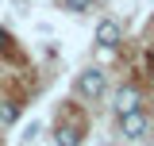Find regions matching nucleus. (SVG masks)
Instances as JSON below:
<instances>
[{"instance_id": "nucleus-1", "label": "nucleus", "mask_w": 154, "mask_h": 146, "mask_svg": "<svg viewBox=\"0 0 154 146\" xmlns=\"http://www.w3.org/2000/svg\"><path fill=\"white\" fill-rule=\"evenodd\" d=\"M73 89H77V96H81V100H100V96L108 92V73L96 69V65H89V69L77 73Z\"/></svg>"}, {"instance_id": "nucleus-3", "label": "nucleus", "mask_w": 154, "mask_h": 146, "mask_svg": "<svg viewBox=\"0 0 154 146\" xmlns=\"http://www.w3.org/2000/svg\"><path fill=\"white\" fill-rule=\"evenodd\" d=\"M119 131H123V138H143V135H146V115L139 108L123 111V115H119Z\"/></svg>"}, {"instance_id": "nucleus-2", "label": "nucleus", "mask_w": 154, "mask_h": 146, "mask_svg": "<svg viewBox=\"0 0 154 146\" xmlns=\"http://www.w3.org/2000/svg\"><path fill=\"white\" fill-rule=\"evenodd\" d=\"M119 42H123L119 23H116V19H100V23H96V46H100V50H116Z\"/></svg>"}, {"instance_id": "nucleus-4", "label": "nucleus", "mask_w": 154, "mask_h": 146, "mask_svg": "<svg viewBox=\"0 0 154 146\" xmlns=\"http://www.w3.org/2000/svg\"><path fill=\"white\" fill-rule=\"evenodd\" d=\"M135 108H139V89H135V85H123V89L116 92V115L135 111Z\"/></svg>"}, {"instance_id": "nucleus-6", "label": "nucleus", "mask_w": 154, "mask_h": 146, "mask_svg": "<svg viewBox=\"0 0 154 146\" xmlns=\"http://www.w3.org/2000/svg\"><path fill=\"white\" fill-rule=\"evenodd\" d=\"M16 119H19V108L12 100H0V123H16Z\"/></svg>"}, {"instance_id": "nucleus-5", "label": "nucleus", "mask_w": 154, "mask_h": 146, "mask_svg": "<svg viewBox=\"0 0 154 146\" xmlns=\"http://www.w3.org/2000/svg\"><path fill=\"white\" fill-rule=\"evenodd\" d=\"M54 146H81V131H77V127H66V123H58Z\"/></svg>"}, {"instance_id": "nucleus-7", "label": "nucleus", "mask_w": 154, "mask_h": 146, "mask_svg": "<svg viewBox=\"0 0 154 146\" xmlns=\"http://www.w3.org/2000/svg\"><path fill=\"white\" fill-rule=\"evenodd\" d=\"M62 8H66V12H73V16H81V12H89V8H93V0H62Z\"/></svg>"}]
</instances>
